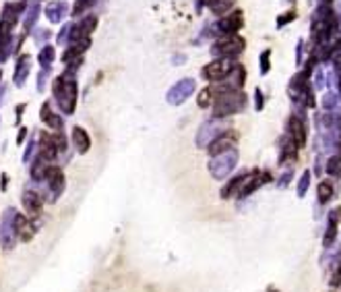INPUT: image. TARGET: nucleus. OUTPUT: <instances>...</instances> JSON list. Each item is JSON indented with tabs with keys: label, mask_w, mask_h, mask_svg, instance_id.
Instances as JSON below:
<instances>
[{
	"label": "nucleus",
	"mask_w": 341,
	"mask_h": 292,
	"mask_svg": "<svg viewBox=\"0 0 341 292\" xmlns=\"http://www.w3.org/2000/svg\"><path fill=\"white\" fill-rule=\"evenodd\" d=\"M242 106H244V95L242 93H223L217 104H215V116H228V114H234L238 112Z\"/></svg>",
	"instance_id": "obj_1"
},
{
	"label": "nucleus",
	"mask_w": 341,
	"mask_h": 292,
	"mask_svg": "<svg viewBox=\"0 0 341 292\" xmlns=\"http://www.w3.org/2000/svg\"><path fill=\"white\" fill-rule=\"evenodd\" d=\"M236 160H238V156H236V152H232V150L217 154L215 160L211 162V172H213V176H215V178L228 176V174L232 172V168L236 166Z\"/></svg>",
	"instance_id": "obj_2"
},
{
	"label": "nucleus",
	"mask_w": 341,
	"mask_h": 292,
	"mask_svg": "<svg viewBox=\"0 0 341 292\" xmlns=\"http://www.w3.org/2000/svg\"><path fill=\"white\" fill-rule=\"evenodd\" d=\"M287 129H289V139L296 143V148H304L306 145V124H304V120L298 118V116H291Z\"/></svg>",
	"instance_id": "obj_3"
},
{
	"label": "nucleus",
	"mask_w": 341,
	"mask_h": 292,
	"mask_svg": "<svg viewBox=\"0 0 341 292\" xmlns=\"http://www.w3.org/2000/svg\"><path fill=\"white\" fill-rule=\"evenodd\" d=\"M341 216V207H335L331 214H329V222H327V232H325V238H323V245L325 247H331L335 242V236H337V218Z\"/></svg>",
	"instance_id": "obj_4"
},
{
	"label": "nucleus",
	"mask_w": 341,
	"mask_h": 292,
	"mask_svg": "<svg viewBox=\"0 0 341 292\" xmlns=\"http://www.w3.org/2000/svg\"><path fill=\"white\" fill-rule=\"evenodd\" d=\"M242 46H244V41H242L240 37H230V39L219 41L215 48H217V52H219V54H223V56H232V54L242 52Z\"/></svg>",
	"instance_id": "obj_5"
},
{
	"label": "nucleus",
	"mask_w": 341,
	"mask_h": 292,
	"mask_svg": "<svg viewBox=\"0 0 341 292\" xmlns=\"http://www.w3.org/2000/svg\"><path fill=\"white\" fill-rule=\"evenodd\" d=\"M230 71H232V65L228 60H217V62H213L205 69V77L211 79V81H217V79L225 77Z\"/></svg>",
	"instance_id": "obj_6"
},
{
	"label": "nucleus",
	"mask_w": 341,
	"mask_h": 292,
	"mask_svg": "<svg viewBox=\"0 0 341 292\" xmlns=\"http://www.w3.org/2000/svg\"><path fill=\"white\" fill-rule=\"evenodd\" d=\"M333 193H335L333 184H331L329 180H321V182H319V189H316L319 203H329V201H331V197H333Z\"/></svg>",
	"instance_id": "obj_7"
},
{
	"label": "nucleus",
	"mask_w": 341,
	"mask_h": 292,
	"mask_svg": "<svg viewBox=\"0 0 341 292\" xmlns=\"http://www.w3.org/2000/svg\"><path fill=\"white\" fill-rule=\"evenodd\" d=\"M240 25H242V15H240V13H234L232 17H228L225 21H221L219 29H221L223 33H234Z\"/></svg>",
	"instance_id": "obj_8"
},
{
	"label": "nucleus",
	"mask_w": 341,
	"mask_h": 292,
	"mask_svg": "<svg viewBox=\"0 0 341 292\" xmlns=\"http://www.w3.org/2000/svg\"><path fill=\"white\" fill-rule=\"evenodd\" d=\"M234 143V135H221L213 145H211V154L213 156H217V154H221V152H228V148Z\"/></svg>",
	"instance_id": "obj_9"
},
{
	"label": "nucleus",
	"mask_w": 341,
	"mask_h": 292,
	"mask_svg": "<svg viewBox=\"0 0 341 292\" xmlns=\"http://www.w3.org/2000/svg\"><path fill=\"white\" fill-rule=\"evenodd\" d=\"M327 172H329L331 176H339V174H341V156L329 158V162H327Z\"/></svg>",
	"instance_id": "obj_10"
},
{
	"label": "nucleus",
	"mask_w": 341,
	"mask_h": 292,
	"mask_svg": "<svg viewBox=\"0 0 341 292\" xmlns=\"http://www.w3.org/2000/svg\"><path fill=\"white\" fill-rule=\"evenodd\" d=\"M308 186H310V172L306 170V172L302 174L300 182H298V197H304L306 191H308Z\"/></svg>",
	"instance_id": "obj_11"
},
{
	"label": "nucleus",
	"mask_w": 341,
	"mask_h": 292,
	"mask_svg": "<svg viewBox=\"0 0 341 292\" xmlns=\"http://www.w3.org/2000/svg\"><path fill=\"white\" fill-rule=\"evenodd\" d=\"M337 102H339V100H337L335 93H327V95L323 97V108H325V110H333V108L337 106Z\"/></svg>",
	"instance_id": "obj_12"
},
{
	"label": "nucleus",
	"mask_w": 341,
	"mask_h": 292,
	"mask_svg": "<svg viewBox=\"0 0 341 292\" xmlns=\"http://www.w3.org/2000/svg\"><path fill=\"white\" fill-rule=\"evenodd\" d=\"M75 137H77V145H79V150H81V152H85V150H87V145H89L87 135H85L81 129H77V131H75Z\"/></svg>",
	"instance_id": "obj_13"
},
{
	"label": "nucleus",
	"mask_w": 341,
	"mask_h": 292,
	"mask_svg": "<svg viewBox=\"0 0 341 292\" xmlns=\"http://www.w3.org/2000/svg\"><path fill=\"white\" fill-rule=\"evenodd\" d=\"M209 95H211V91H209V89H205V91L201 93V100H199V104H201V106H207V104H209Z\"/></svg>",
	"instance_id": "obj_14"
},
{
	"label": "nucleus",
	"mask_w": 341,
	"mask_h": 292,
	"mask_svg": "<svg viewBox=\"0 0 341 292\" xmlns=\"http://www.w3.org/2000/svg\"><path fill=\"white\" fill-rule=\"evenodd\" d=\"M261 62H263L261 71H263V73H267V71H269V52H265V54L261 56Z\"/></svg>",
	"instance_id": "obj_15"
},
{
	"label": "nucleus",
	"mask_w": 341,
	"mask_h": 292,
	"mask_svg": "<svg viewBox=\"0 0 341 292\" xmlns=\"http://www.w3.org/2000/svg\"><path fill=\"white\" fill-rule=\"evenodd\" d=\"M323 85H325V75H323V69H319L316 71V87L321 89Z\"/></svg>",
	"instance_id": "obj_16"
},
{
	"label": "nucleus",
	"mask_w": 341,
	"mask_h": 292,
	"mask_svg": "<svg viewBox=\"0 0 341 292\" xmlns=\"http://www.w3.org/2000/svg\"><path fill=\"white\" fill-rule=\"evenodd\" d=\"M289 180H291V170H287V172H285V174L279 178V186H285Z\"/></svg>",
	"instance_id": "obj_17"
},
{
	"label": "nucleus",
	"mask_w": 341,
	"mask_h": 292,
	"mask_svg": "<svg viewBox=\"0 0 341 292\" xmlns=\"http://www.w3.org/2000/svg\"><path fill=\"white\" fill-rule=\"evenodd\" d=\"M325 3H331V0H325Z\"/></svg>",
	"instance_id": "obj_18"
}]
</instances>
